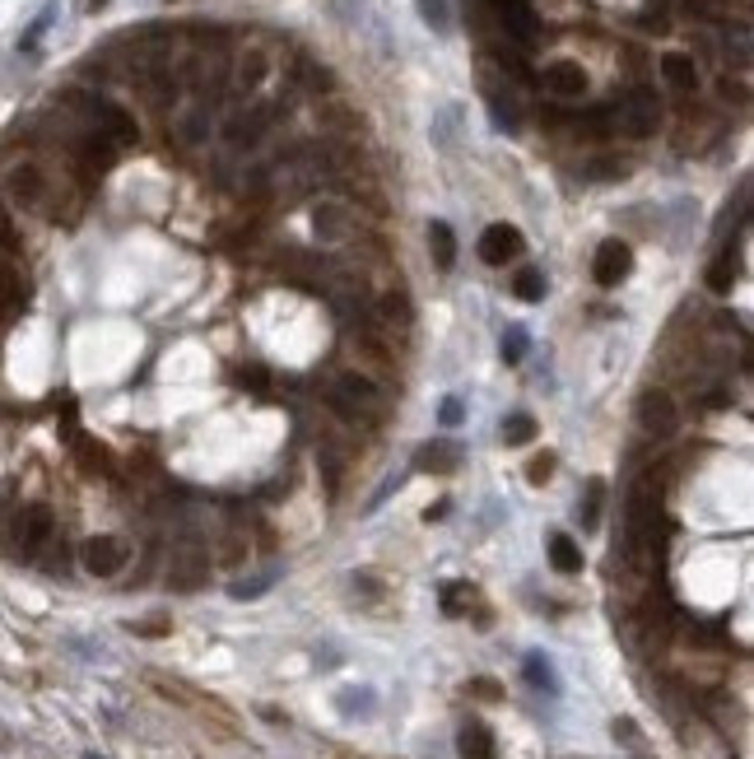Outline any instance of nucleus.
<instances>
[{
	"mask_svg": "<svg viewBox=\"0 0 754 759\" xmlns=\"http://www.w3.org/2000/svg\"><path fill=\"white\" fill-rule=\"evenodd\" d=\"M61 108L75 112V122L94 126L98 136H108L112 145H117V150L140 140V126H135L131 112H126L122 103L103 98V94H89V89H66V94H61Z\"/></svg>",
	"mask_w": 754,
	"mask_h": 759,
	"instance_id": "obj_1",
	"label": "nucleus"
},
{
	"mask_svg": "<svg viewBox=\"0 0 754 759\" xmlns=\"http://www.w3.org/2000/svg\"><path fill=\"white\" fill-rule=\"evenodd\" d=\"M331 410H336L340 420H350V424H377L382 415H387V396H382V387H377L368 373H340L336 387H331Z\"/></svg>",
	"mask_w": 754,
	"mask_h": 759,
	"instance_id": "obj_2",
	"label": "nucleus"
},
{
	"mask_svg": "<svg viewBox=\"0 0 754 759\" xmlns=\"http://www.w3.org/2000/svg\"><path fill=\"white\" fill-rule=\"evenodd\" d=\"M52 536H56V517H52V508H47V503H24V508L14 513L10 541H14V550H19L24 559L42 555V550L52 545Z\"/></svg>",
	"mask_w": 754,
	"mask_h": 759,
	"instance_id": "obj_3",
	"label": "nucleus"
},
{
	"mask_svg": "<svg viewBox=\"0 0 754 759\" xmlns=\"http://www.w3.org/2000/svg\"><path fill=\"white\" fill-rule=\"evenodd\" d=\"M5 196H10L14 210H47V201H52V177L33 159L14 163L10 173H5Z\"/></svg>",
	"mask_w": 754,
	"mask_h": 759,
	"instance_id": "obj_4",
	"label": "nucleus"
},
{
	"mask_svg": "<svg viewBox=\"0 0 754 759\" xmlns=\"http://www.w3.org/2000/svg\"><path fill=\"white\" fill-rule=\"evenodd\" d=\"M657 126H661V103L652 94H643V89H633L620 108H615V131H624V136H633V140L657 136Z\"/></svg>",
	"mask_w": 754,
	"mask_h": 759,
	"instance_id": "obj_5",
	"label": "nucleus"
},
{
	"mask_svg": "<svg viewBox=\"0 0 754 759\" xmlns=\"http://www.w3.org/2000/svg\"><path fill=\"white\" fill-rule=\"evenodd\" d=\"M373 326L387 340H410V331H415V308H410V294H405V289H387L382 299H373Z\"/></svg>",
	"mask_w": 754,
	"mask_h": 759,
	"instance_id": "obj_6",
	"label": "nucleus"
},
{
	"mask_svg": "<svg viewBox=\"0 0 754 759\" xmlns=\"http://www.w3.org/2000/svg\"><path fill=\"white\" fill-rule=\"evenodd\" d=\"M210 583V555H205L196 541L177 545L173 559H168V587L173 592H196V587Z\"/></svg>",
	"mask_w": 754,
	"mask_h": 759,
	"instance_id": "obj_7",
	"label": "nucleus"
},
{
	"mask_svg": "<svg viewBox=\"0 0 754 759\" xmlns=\"http://www.w3.org/2000/svg\"><path fill=\"white\" fill-rule=\"evenodd\" d=\"M638 424H643V434L652 438H671L680 429V406H675L671 392H661V387H647L638 396Z\"/></svg>",
	"mask_w": 754,
	"mask_h": 759,
	"instance_id": "obj_8",
	"label": "nucleus"
},
{
	"mask_svg": "<svg viewBox=\"0 0 754 759\" xmlns=\"http://www.w3.org/2000/svg\"><path fill=\"white\" fill-rule=\"evenodd\" d=\"M270 117H275V108H266V103L238 108L229 122H224V140H229L233 150H252V145H261V136L270 131Z\"/></svg>",
	"mask_w": 754,
	"mask_h": 759,
	"instance_id": "obj_9",
	"label": "nucleus"
},
{
	"mask_svg": "<svg viewBox=\"0 0 754 759\" xmlns=\"http://www.w3.org/2000/svg\"><path fill=\"white\" fill-rule=\"evenodd\" d=\"M80 564L84 573H94V578H117L126 569V545L117 536H89L80 545Z\"/></svg>",
	"mask_w": 754,
	"mask_h": 759,
	"instance_id": "obj_10",
	"label": "nucleus"
},
{
	"mask_svg": "<svg viewBox=\"0 0 754 759\" xmlns=\"http://www.w3.org/2000/svg\"><path fill=\"white\" fill-rule=\"evenodd\" d=\"M526 252V238L522 229H512V224H489L485 233H480V261L485 266H508V261H517Z\"/></svg>",
	"mask_w": 754,
	"mask_h": 759,
	"instance_id": "obj_11",
	"label": "nucleus"
},
{
	"mask_svg": "<svg viewBox=\"0 0 754 759\" xmlns=\"http://www.w3.org/2000/svg\"><path fill=\"white\" fill-rule=\"evenodd\" d=\"M629 271H633V247H629V243L610 238V243L596 247V257H592V280H596L601 289H615Z\"/></svg>",
	"mask_w": 754,
	"mask_h": 759,
	"instance_id": "obj_12",
	"label": "nucleus"
},
{
	"mask_svg": "<svg viewBox=\"0 0 754 759\" xmlns=\"http://www.w3.org/2000/svg\"><path fill=\"white\" fill-rule=\"evenodd\" d=\"M540 84H545V94L550 98H564V103H573V98H587V70L578 66V61H550L545 66V75H540Z\"/></svg>",
	"mask_w": 754,
	"mask_h": 759,
	"instance_id": "obj_13",
	"label": "nucleus"
},
{
	"mask_svg": "<svg viewBox=\"0 0 754 759\" xmlns=\"http://www.w3.org/2000/svg\"><path fill=\"white\" fill-rule=\"evenodd\" d=\"M657 70H661V84H671L675 94H694L699 89V61L689 52H661Z\"/></svg>",
	"mask_w": 754,
	"mask_h": 759,
	"instance_id": "obj_14",
	"label": "nucleus"
},
{
	"mask_svg": "<svg viewBox=\"0 0 754 759\" xmlns=\"http://www.w3.org/2000/svg\"><path fill=\"white\" fill-rule=\"evenodd\" d=\"M457 466H461V443H452V438H433V443H424L415 452V471L424 475H452Z\"/></svg>",
	"mask_w": 754,
	"mask_h": 759,
	"instance_id": "obj_15",
	"label": "nucleus"
},
{
	"mask_svg": "<svg viewBox=\"0 0 754 759\" xmlns=\"http://www.w3.org/2000/svg\"><path fill=\"white\" fill-rule=\"evenodd\" d=\"M266 75H270V56L261 52V47H247V52L233 61L229 84L238 89V94H252V89H261V84H266Z\"/></svg>",
	"mask_w": 754,
	"mask_h": 759,
	"instance_id": "obj_16",
	"label": "nucleus"
},
{
	"mask_svg": "<svg viewBox=\"0 0 754 759\" xmlns=\"http://www.w3.org/2000/svg\"><path fill=\"white\" fill-rule=\"evenodd\" d=\"M312 224H317V233H322L326 243H345L354 233V210L350 205H336V201H326L312 210Z\"/></svg>",
	"mask_w": 754,
	"mask_h": 759,
	"instance_id": "obj_17",
	"label": "nucleus"
},
{
	"mask_svg": "<svg viewBox=\"0 0 754 759\" xmlns=\"http://www.w3.org/2000/svg\"><path fill=\"white\" fill-rule=\"evenodd\" d=\"M429 252H433V266H438V271H452V261H457V233L447 229L443 219L429 224Z\"/></svg>",
	"mask_w": 754,
	"mask_h": 759,
	"instance_id": "obj_18",
	"label": "nucleus"
},
{
	"mask_svg": "<svg viewBox=\"0 0 754 759\" xmlns=\"http://www.w3.org/2000/svg\"><path fill=\"white\" fill-rule=\"evenodd\" d=\"M457 746H461V759H494V732H489L485 722H471Z\"/></svg>",
	"mask_w": 754,
	"mask_h": 759,
	"instance_id": "obj_19",
	"label": "nucleus"
},
{
	"mask_svg": "<svg viewBox=\"0 0 754 759\" xmlns=\"http://www.w3.org/2000/svg\"><path fill=\"white\" fill-rule=\"evenodd\" d=\"M550 564L559 573H582V550H578V541L573 536H550Z\"/></svg>",
	"mask_w": 754,
	"mask_h": 759,
	"instance_id": "obj_20",
	"label": "nucleus"
},
{
	"mask_svg": "<svg viewBox=\"0 0 754 759\" xmlns=\"http://www.w3.org/2000/svg\"><path fill=\"white\" fill-rule=\"evenodd\" d=\"M736 271H741L736 252H722V257L708 266V289H713V294H727V289L736 285Z\"/></svg>",
	"mask_w": 754,
	"mask_h": 759,
	"instance_id": "obj_21",
	"label": "nucleus"
},
{
	"mask_svg": "<svg viewBox=\"0 0 754 759\" xmlns=\"http://www.w3.org/2000/svg\"><path fill=\"white\" fill-rule=\"evenodd\" d=\"M531 438H536V415L517 410V415L503 420V443H508V448H522V443H531Z\"/></svg>",
	"mask_w": 754,
	"mask_h": 759,
	"instance_id": "obj_22",
	"label": "nucleus"
},
{
	"mask_svg": "<svg viewBox=\"0 0 754 759\" xmlns=\"http://www.w3.org/2000/svg\"><path fill=\"white\" fill-rule=\"evenodd\" d=\"M247 555H252V541H247V531H243V527H233L229 536L219 541V559H224L229 569H238V564H243Z\"/></svg>",
	"mask_w": 754,
	"mask_h": 759,
	"instance_id": "obj_23",
	"label": "nucleus"
},
{
	"mask_svg": "<svg viewBox=\"0 0 754 759\" xmlns=\"http://www.w3.org/2000/svg\"><path fill=\"white\" fill-rule=\"evenodd\" d=\"M205 136H210V112H205V108L187 112V117H182V126H177V140H182V145H201Z\"/></svg>",
	"mask_w": 754,
	"mask_h": 759,
	"instance_id": "obj_24",
	"label": "nucleus"
},
{
	"mask_svg": "<svg viewBox=\"0 0 754 759\" xmlns=\"http://www.w3.org/2000/svg\"><path fill=\"white\" fill-rule=\"evenodd\" d=\"M512 294L522 303H540L545 299V275L540 271H517V280H512Z\"/></svg>",
	"mask_w": 754,
	"mask_h": 759,
	"instance_id": "obj_25",
	"label": "nucleus"
},
{
	"mask_svg": "<svg viewBox=\"0 0 754 759\" xmlns=\"http://www.w3.org/2000/svg\"><path fill=\"white\" fill-rule=\"evenodd\" d=\"M14 257H19V229L10 210H0V266H14Z\"/></svg>",
	"mask_w": 754,
	"mask_h": 759,
	"instance_id": "obj_26",
	"label": "nucleus"
},
{
	"mask_svg": "<svg viewBox=\"0 0 754 759\" xmlns=\"http://www.w3.org/2000/svg\"><path fill=\"white\" fill-rule=\"evenodd\" d=\"M471 606H475V587L471 583H452L443 592V610H447V615H466Z\"/></svg>",
	"mask_w": 754,
	"mask_h": 759,
	"instance_id": "obj_27",
	"label": "nucleus"
},
{
	"mask_svg": "<svg viewBox=\"0 0 754 759\" xmlns=\"http://www.w3.org/2000/svg\"><path fill=\"white\" fill-rule=\"evenodd\" d=\"M629 173V163L615 159V154H601V159L587 163V177H596V182H610V177H624Z\"/></svg>",
	"mask_w": 754,
	"mask_h": 759,
	"instance_id": "obj_28",
	"label": "nucleus"
},
{
	"mask_svg": "<svg viewBox=\"0 0 754 759\" xmlns=\"http://www.w3.org/2000/svg\"><path fill=\"white\" fill-rule=\"evenodd\" d=\"M419 14H424V24L433 33H447L452 28V14H447V0H419Z\"/></svg>",
	"mask_w": 754,
	"mask_h": 759,
	"instance_id": "obj_29",
	"label": "nucleus"
},
{
	"mask_svg": "<svg viewBox=\"0 0 754 759\" xmlns=\"http://www.w3.org/2000/svg\"><path fill=\"white\" fill-rule=\"evenodd\" d=\"M526 345H531V340H526L522 326H508V331H503V359H508V364H522Z\"/></svg>",
	"mask_w": 754,
	"mask_h": 759,
	"instance_id": "obj_30",
	"label": "nucleus"
},
{
	"mask_svg": "<svg viewBox=\"0 0 754 759\" xmlns=\"http://www.w3.org/2000/svg\"><path fill=\"white\" fill-rule=\"evenodd\" d=\"M75 452H80V461H84V471H89V475H103V471H108V452L98 448V443L80 438V448H75Z\"/></svg>",
	"mask_w": 754,
	"mask_h": 759,
	"instance_id": "obj_31",
	"label": "nucleus"
},
{
	"mask_svg": "<svg viewBox=\"0 0 754 759\" xmlns=\"http://www.w3.org/2000/svg\"><path fill=\"white\" fill-rule=\"evenodd\" d=\"M601 499H606V485H601V480H592V485H587V503L578 508L582 527H596V517H601Z\"/></svg>",
	"mask_w": 754,
	"mask_h": 759,
	"instance_id": "obj_32",
	"label": "nucleus"
},
{
	"mask_svg": "<svg viewBox=\"0 0 754 759\" xmlns=\"http://www.w3.org/2000/svg\"><path fill=\"white\" fill-rule=\"evenodd\" d=\"M550 475H554V457H550V452L531 457V466H526V480H531V485H545Z\"/></svg>",
	"mask_w": 754,
	"mask_h": 759,
	"instance_id": "obj_33",
	"label": "nucleus"
},
{
	"mask_svg": "<svg viewBox=\"0 0 754 759\" xmlns=\"http://www.w3.org/2000/svg\"><path fill=\"white\" fill-rule=\"evenodd\" d=\"M238 382H243V387H252V392H266L270 387V373L261 364H247V368H238Z\"/></svg>",
	"mask_w": 754,
	"mask_h": 759,
	"instance_id": "obj_34",
	"label": "nucleus"
},
{
	"mask_svg": "<svg viewBox=\"0 0 754 759\" xmlns=\"http://www.w3.org/2000/svg\"><path fill=\"white\" fill-rule=\"evenodd\" d=\"M526 680H531V685H545V690H554L550 662H540V657H526Z\"/></svg>",
	"mask_w": 754,
	"mask_h": 759,
	"instance_id": "obj_35",
	"label": "nucleus"
},
{
	"mask_svg": "<svg viewBox=\"0 0 754 759\" xmlns=\"http://www.w3.org/2000/svg\"><path fill=\"white\" fill-rule=\"evenodd\" d=\"M135 634L140 638H163L168 634V629H173V624H168V615H149V620H140V624H131Z\"/></svg>",
	"mask_w": 754,
	"mask_h": 759,
	"instance_id": "obj_36",
	"label": "nucleus"
},
{
	"mask_svg": "<svg viewBox=\"0 0 754 759\" xmlns=\"http://www.w3.org/2000/svg\"><path fill=\"white\" fill-rule=\"evenodd\" d=\"M461 415H466V410H461V401H457V396H452V401H443V424H447V429H457V424H461Z\"/></svg>",
	"mask_w": 754,
	"mask_h": 759,
	"instance_id": "obj_37",
	"label": "nucleus"
},
{
	"mask_svg": "<svg viewBox=\"0 0 754 759\" xmlns=\"http://www.w3.org/2000/svg\"><path fill=\"white\" fill-rule=\"evenodd\" d=\"M471 694H480V699H499V680H471Z\"/></svg>",
	"mask_w": 754,
	"mask_h": 759,
	"instance_id": "obj_38",
	"label": "nucleus"
},
{
	"mask_svg": "<svg viewBox=\"0 0 754 759\" xmlns=\"http://www.w3.org/2000/svg\"><path fill=\"white\" fill-rule=\"evenodd\" d=\"M84 5H89V14H98V10H108L112 0H84Z\"/></svg>",
	"mask_w": 754,
	"mask_h": 759,
	"instance_id": "obj_39",
	"label": "nucleus"
}]
</instances>
